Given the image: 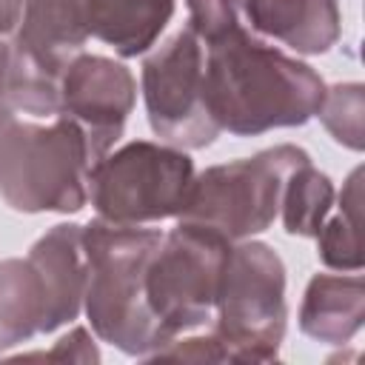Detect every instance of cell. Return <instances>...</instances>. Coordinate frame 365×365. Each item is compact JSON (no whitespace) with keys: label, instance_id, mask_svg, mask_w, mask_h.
Listing matches in <instances>:
<instances>
[{"label":"cell","instance_id":"18","mask_svg":"<svg viewBox=\"0 0 365 365\" xmlns=\"http://www.w3.org/2000/svg\"><path fill=\"white\" fill-rule=\"evenodd\" d=\"M362 171L356 168L339 197V214L322 222L317 242L319 259L336 271H359L362 268V240H359V205H362Z\"/></svg>","mask_w":365,"mask_h":365},{"label":"cell","instance_id":"9","mask_svg":"<svg viewBox=\"0 0 365 365\" xmlns=\"http://www.w3.org/2000/svg\"><path fill=\"white\" fill-rule=\"evenodd\" d=\"M137 83L131 71L103 54H77L63 71L60 114H68L86 134L91 160H100L120 140L134 108Z\"/></svg>","mask_w":365,"mask_h":365},{"label":"cell","instance_id":"13","mask_svg":"<svg viewBox=\"0 0 365 365\" xmlns=\"http://www.w3.org/2000/svg\"><path fill=\"white\" fill-rule=\"evenodd\" d=\"M362 319H365V282L359 274L311 277L299 305V328L305 336L325 345H342L362 328Z\"/></svg>","mask_w":365,"mask_h":365},{"label":"cell","instance_id":"2","mask_svg":"<svg viewBox=\"0 0 365 365\" xmlns=\"http://www.w3.org/2000/svg\"><path fill=\"white\" fill-rule=\"evenodd\" d=\"M157 228L125 225L97 217L83 228L86 297L91 331L128 356L151 359L174 336L160 325L145 299V271L160 245Z\"/></svg>","mask_w":365,"mask_h":365},{"label":"cell","instance_id":"4","mask_svg":"<svg viewBox=\"0 0 365 365\" xmlns=\"http://www.w3.org/2000/svg\"><path fill=\"white\" fill-rule=\"evenodd\" d=\"M217 322L211 336L225 362H271L285 336V265L265 242L231 245L220 291Z\"/></svg>","mask_w":365,"mask_h":365},{"label":"cell","instance_id":"11","mask_svg":"<svg viewBox=\"0 0 365 365\" xmlns=\"http://www.w3.org/2000/svg\"><path fill=\"white\" fill-rule=\"evenodd\" d=\"M254 31L268 34L299 54H322L339 40L336 0H242Z\"/></svg>","mask_w":365,"mask_h":365},{"label":"cell","instance_id":"5","mask_svg":"<svg viewBox=\"0 0 365 365\" xmlns=\"http://www.w3.org/2000/svg\"><path fill=\"white\" fill-rule=\"evenodd\" d=\"M194 177V163L182 148L134 140L91 163L88 200L111 222H160L185 211Z\"/></svg>","mask_w":365,"mask_h":365},{"label":"cell","instance_id":"21","mask_svg":"<svg viewBox=\"0 0 365 365\" xmlns=\"http://www.w3.org/2000/svg\"><path fill=\"white\" fill-rule=\"evenodd\" d=\"M80 345H91V336H88L86 328H74L68 336H63V339L57 342V348L46 354V359H74V362H88L80 351H74V348H80Z\"/></svg>","mask_w":365,"mask_h":365},{"label":"cell","instance_id":"7","mask_svg":"<svg viewBox=\"0 0 365 365\" xmlns=\"http://www.w3.org/2000/svg\"><path fill=\"white\" fill-rule=\"evenodd\" d=\"M231 245L217 228L188 220L160 240L145 271V299L171 336L211 317Z\"/></svg>","mask_w":365,"mask_h":365},{"label":"cell","instance_id":"14","mask_svg":"<svg viewBox=\"0 0 365 365\" xmlns=\"http://www.w3.org/2000/svg\"><path fill=\"white\" fill-rule=\"evenodd\" d=\"M177 0H86L88 34L120 57L148 51L174 14Z\"/></svg>","mask_w":365,"mask_h":365},{"label":"cell","instance_id":"1","mask_svg":"<svg viewBox=\"0 0 365 365\" xmlns=\"http://www.w3.org/2000/svg\"><path fill=\"white\" fill-rule=\"evenodd\" d=\"M202 48L205 103L220 131L254 137L317 117L328 88L308 63L282 54L242 26Z\"/></svg>","mask_w":365,"mask_h":365},{"label":"cell","instance_id":"23","mask_svg":"<svg viewBox=\"0 0 365 365\" xmlns=\"http://www.w3.org/2000/svg\"><path fill=\"white\" fill-rule=\"evenodd\" d=\"M17 123H20V117L14 114V108L0 100V157H3V148H6V143L11 137V131L17 128Z\"/></svg>","mask_w":365,"mask_h":365},{"label":"cell","instance_id":"8","mask_svg":"<svg viewBox=\"0 0 365 365\" xmlns=\"http://www.w3.org/2000/svg\"><path fill=\"white\" fill-rule=\"evenodd\" d=\"M205 48L185 29L143 63V97L154 134L177 148H205L217 140L202 83Z\"/></svg>","mask_w":365,"mask_h":365},{"label":"cell","instance_id":"20","mask_svg":"<svg viewBox=\"0 0 365 365\" xmlns=\"http://www.w3.org/2000/svg\"><path fill=\"white\" fill-rule=\"evenodd\" d=\"M188 3V31L211 46L240 26V0H185Z\"/></svg>","mask_w":365,"mask_h":365},{"label":"cell","instance_id":"17","mask_svg":"<svg viewBox=\"0 0 365 365\" xmlns=\"http://www.w3.org/2000/svg\"><path fill=\"white\" fill-rule=\"evenodd\" d=\"M334 208V185L328 174L314 168L311 157L294 165L282 185V222L291 237H317Z\"/></svg>","mask_w":365,"mask_h":365},{"label":"cell","instance_id":"12","mask_svg":"<svg viewBox=\"0 0 365 365\" xmlns=\"http://www.w3.org/2000/svg\"><path fill=\"white\" fill-rule=\"evenodd\" d=\"M86 0H26L14 43L37 60L66 71L88 40Z\"/></svg>","mask_w":365,"mask_h":365},{"label":"cell","instance_id":"3","mask_svg":"<svg viewBox=\"0 0 365 365\" xmlns=\"http://www.w3.org/2000/svg\"><path fill=\"white\" fill-rule=\"evenodd\" d=\"M91 163L88 140L68 114L48 125L20 120L0 157V194L23 214L80 211L88 202Z\"/></svg>","mask_w":365,"mask_h":365},{"label":"cell","instance_id":"10","mask_svg":"<svg viewBox=\"0 0 365 365\" xmlns=\"http://www.w3.org/2000/svg\"><path fill=\"white\" fill-rule=\"evenodd\" d=\"M29 262L34 265L43 294H46V319L43 334L57 331L60 325L77 319L86 297V248H83V225L60 222L46 231L29 251Z\"/></svg>","mask_w":365,"mask_h":365},{"label":"cell","instance_id":"22","mask_svg":"<svg viewBox=\"0 0 365 365\" xmlns=\"http://www.w3.org/2000/svg\"><path fill=\"white\" fill-rule=\"evenodd\" d=\"M26 0H0V34H14L23 17Z\"/></svg>","mask_w":365,"mask_h":365},{"label":"cell","instance_id":"6","mask_svg":"<svg viewBox=\"0 0 365 365\" xmlns=\"http://www.w3.org/2000/svg\"><path fill=\"white\" fill-rule=\"evenodd\" d=\"M302 160H308L302 148L274 145L245 160L211 165L194 177L191 197L180 220L211 225L231 242L248 240L274 222L285 177Z\"/></svg>","mask_w":365,"mask_h":365},{"label":"cell","instance_id":"19","mask_svg":"<svg viewBox=\"0 0 365 365\" xmlns=\"http://www.w3.org/2000/svg\"><path fill=\"white\" fill-rule=\"evenodd\" d=\"M362 114H365V97L359 83H339L325 91V100L317 111L322 125L334 134L336 143L362 151Z\"/></svg>","mask_w":365,"mask_h":365},{"label":"cell","instance_id":"15","mask_svg":"<svg viewBox=\"0 0 365 365\" xmlns=\"http://www.w3.org/2000/svg\"><path fill=\"white\" fill-rule=\"evenodd\" d=\"M46 294L34 265L26 259L0 262V351L43 334Z\"/></svg>","mask_w":365,"mask_h":365},{"label":"cell","instance_id":"16","mask_svg":"<svg viewBox=\"0 0 365 365\" xmlns=\"http://www.w3.org/2000/svg\"><path fill=\"white\" fill-rule=\"evenodd\" d=\"M60 83L63 71L37 60L31 51L9 43V60L3 74L0 100L14 111L31 117H57L60 114Z\"/></svg>","mask_w":365,"mask_h":365},{"label":"cell","instance_id":"24","mask_svg":"<svg viewBox=\"0 0 365 365\" xmlns=\"http://www.w3.org/2000/svg\"><path fill=\"white\" fill-rule=\"evenodd\" d=\"M6 60H9V43L0 40V88H3V74H6Z\"/></svg>","mask_w":365,"mask_h":365}]
</instances>
